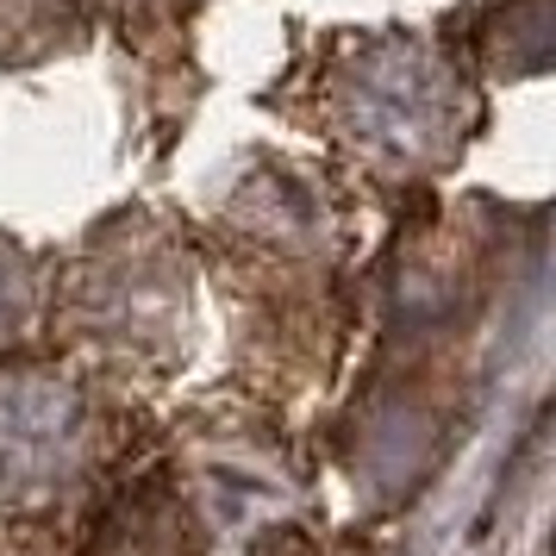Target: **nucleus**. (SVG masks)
Returning <instances> with one entry per match:
<instances>
[{
	"label": "nucleus",
	"mask_w": 556,
	"mask_h": 556,
	"mask_svg": "<svg viewBox=\"0 0 556 556\" xmlns=\"http://www.w3.org/2000/svg\"><path fill=\"white\" fill-rule=\"evenodd\" d=\"M338 119L369 163L438 169L444 156L463 151L476 101L444 51H431L419 38H388V45L356 51L351 76L338 88Z\"/></svg>",
	"instance_id": "1"
},
{
	"label": "nucleus",
	"mask_w": 556,
	"mask_h": 556,
	"mask_svg": "<svg viewBox=\"0 0 556 556\" xmlns=\"http://www.w3.org/2000/svg\"><path fill=\"white\" fill-rule=\"evenodd\" d=\"M88 463V401L51 369L0 376V506L70 488Z\"/></svg>",
	"instance_id": "2"
},
{
	"label": "nucleus",
	"mask_w": 556,
	"mask_h": 556,
	"mask_svg": "<svg viewBox=\"0 0 556 556\" xmlns=\"http://www.w3.org/2000/svg\"><path fill=\"white\" fill-rule=\"evenodd\" d=\"M20 313H26V269L20 256H0V338L20 326Z\"/></svg>",
	"instance_id": "3"
}]
</instances>
